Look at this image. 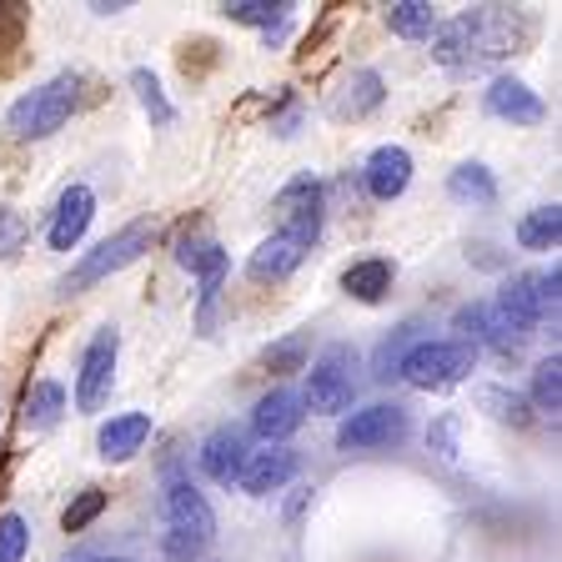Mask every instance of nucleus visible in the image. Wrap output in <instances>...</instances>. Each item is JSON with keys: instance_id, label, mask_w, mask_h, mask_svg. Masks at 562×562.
I'll return each mask as SVG.
<instances>
[{"instance_id": "nucleus-29", "label": "nucleus", "mask_w": 562, "mask_h": 562, "mask_svg": "<svg viewBox=\"0 0 562 562\" xmlns=\"http://www.w3.org/2000/svg\"><path fill=\"white\" fill-rule=\"evenodd\" d=\"M532 402H538V412H552V417H558V407H562V357L558 351L542 357L538 372H532Z\"/></svg>"}, {"instance_id": "nucleus-30", "label": "nucleus", "mask_w": 562, "mask_h": 562, "mask_svg": "<svg viewBox=\"0 0 562 562\" xmlns=\"http://www.w3.org/2000/svg\"><path fill=\"white\" fill-rule=\"evenodd\" d=\"M31 552V522L21 513H0V562H25Z\"/></svg>"}, {"instance_id": "nucleus-17", "label": "nucleus", "mask_w": 562, "mask_h": 562, "mask_svg": "<svg viewBox=\"0 0 562 562\" xmlns=\"http://www.w3.org/2000/svg\"><path fill=\"white\" fill-rule=\"evenodd\" d=\"M146 442H151V412H121V417L101 422V432H95V452L105 462H131Z\"/></svg>"}, {"instance_id": "nucleus-11", "label": "nucleus", "mask_w": 562, "mask_h": 562, "mask_svg": "<svg viewBox=\"0 0 562 562\" xmlns=\"http://www.w3.org/2000/svg\"><path fill=\"white\" fill-rule=\"evenodd\" d=\"M302 422H306V402L296 386H271L267 397L251 407V432L267 447H286V437L302 432Z\"/></svg>"}, {"instance_id": "nucleus-8", "label": "nucleus", "mask_w": 562, "mask_h": 562, "mask_svg": "<svg viewBox=\"0 0 562 562\" xmlns=\"http://www.w3.org/2000/svg\"><path fill=\"white\" fill-rule=\"evenodd\" d=\"M277 222L281 236H292L296 246L312 251L316 236H322V222H327V187L316 176H296L277 191Z\"/></svg>"}, {"instance_id": "nucleus-23", "label": "nucleus", "mask_w": 562, "mask_h": 562, "mask_svg": "<svg viewBox=\"0 0 562 562\" xmlns=\"http://www.w3.org/2000/svg\"><path fill=\"white\" fill-rule=\"evenodd\" d=\"M447 196H452L457 206H492V201H497V176L482 161H462L447 176Z\"/></svg>"}, {"instance_id": "nucleus-3", "label": "nucleus", "mask_w": 562, "mask_h": 562, "mask_svg": "<svg viewBox=\"0 0 562 562\" xmlns=\"http://www.w3.org/2000/svg\"><path fill=\"white\" fill-rule=\"evenodd\" d=\"M161 513H166L161 552L171 562H196L201 552L211 548V538H216V513H211V503L191 487V482L176 477V482H166Z\"/></svg>"}, {"instance_id": "nucleus-31", "label": "nucleus", "mask_w": 562, "mask_h": 562, "mask_svg": "<svg viewBox=\"0 0 562 562\" xmlns=\"http://www.w3.org/2000/svg\"><path fill=\"white\" fill-rule=\"evenodd\" d=\"M101 513H105V492L101 487H86L81 497L60 513V527H66V532H86V527H91Z\"/></svg>"}, {"instance_id": "nucleus-18", "label": "nucleus", "mask_w": 562, "mask_h": 562, "mask_svg": "<svg viewBox=\"0 0 562 562\" xmlns=\"http://www.w3.org/2000/svg\"><path fill=\"white\" fill-rule=\"evenodd\" d=\"M382 95H386L382 76H376V70H367V66H357V70H347V76H341L337 95H331V116L362 121V116H372L376 105H382Z\"/></svg>"}, {"instance_id": "nucleus-25", "label": "nucleus", "mask_w": 562, "mask_h": 562, "mask_svg": "<svg viewBox=\"0 0 562 562\" xmlns=\"http://www.w3.org/2000/svg\"><path fill=\"white\" fill-rule=\"evenodd\" d=\"M562 241V206L552 201V206H532L517 222V246H527V251H552V246Z\"/></svg>"}, {"instance_id": "nucleus-4", "label": "nucleus", "mask_w": 562, "mask_h": 562, "mask_svg": "<svg viewBox=\"0 0 562 562\" xmlns=\"http://www.w3.org/2000/svg\"><path fill=\"white\" fill-rule=\"evenodd\" d=\"M151 241H156V222H131V226H121L116 236L95 241L91 251H86V257L76 261L66 277H60V296H81L86 286H95V281H105V277H116V271L136 267V261L151 251Z\"/></svg>"}, {"instance_id": "nucleus-13", "label": "nucleus", "mask_w": 562, "mask_h": 562, "mask_svg": "<svg viewBox=\"0 0 562 562\" xmlns=\"http://www.w3.org/2000/svg\"><path fill=\"white\" fill-rule=\"evenodd\" d=\"M482 105H487V116L497 121H513V126H538L548 116V105L522 76H497V81L482 91Z\"/></svg>"}, {"instance_id": "nucleus-9", "label": "nucleus", "mask_w": 562, "mask_h": 562, "mask_svg": "<svg viewBox=\"0 0 562 562\" xmlns=\"http://www.w3.org/2000/svg\"><path fill=\"white\" fill-rule=\"evenodd\" d=\"M558 286H562V271L558 261H552L548 271H517V277L503 281V292L492 296V302L503 306V312H513L517 322H527V327H538V322H558Z\"/></svg>"}, {"instance_id": "nucleus-5", "label": "nucleus", "mask_w": 562, "mask_h": 562, "mask_svg": "<svg viewBox=\"0 0 562 562\" xmlns=\"http://www.w3.org/2000/svg\"><path fill=\"white\" fill-rule=\"evenodd\" d=\"M477 372V347L472 341H417L397 362V376L417 392H447Z\"/></svg>"}, {"instance_id": "nucleus-33", "label": "nucleus", "mask_w": 562, "mask_h": 562, "mask_svg": "<svg viewBox=\"0 0 562 562\" xmlns=\"http://www.w3.org/2000/svg\"><path fill=\"white\" fill-rule=\"evenodd\" d=\"M412 331H417V327H412V322H407V327H397V331H392V337L382 341V347H376V367H372V372L382 376V382H386V376H397V362H402V357H407V341H412Z\"/></svg>"}, {"instance_id": "nucleus-6", "label": "nucleus", "mask_w": 562, "mask_h": 562, "mask_svg": "<svg viewBox=\"0 0 562 562\" xmlns=\"http://www.w3.org/2000/svg\"><path fill=\"white\" fill-rule=\"evenodd\" d=\"M362 362H357V351L347 341H331L312 367H306V392L302 402L316 412H327V417H347L351 402H357V386H362Z\"/></svg>"}, {"instance_id": "nucleus-35", "label": "nucleus", "mask_w": 562, "mask_h": 562, "mask_svg": "<svg viewBox=\"0 0 562 562\" xmlns=\"http://www.w3.org/2000/svg\"><path fill=\"white\" fill-rule=\"evenodd\" d=\"M432 442H442V452L457 457V427H452V417H442V422L432 427Z\"/></svg>"}, {"instance_id": "nucleus-24", "label": "nucleus", "mask_w": 562, "mask_h": 562, "mask_svg": "<svg viewBox=\"0 0 562 562\" xmlns=\"http://www.w3.org/2000/svg\"><path fill=\"white\" fill-rule=\"evenodd\" d=\"M222 15L236 21V25H257V31H267V41H271V35L286 31L292 5H286V0H226Z\"/></svg>"}, {"instance_id": "nucleus-14", "label": "nucleus", "mask_w": 562, "mask_h": 562, "mask_svg": "<svg viewBox=\"0 0 562 562\" xmlns=\"http://www.w3.org/2000/svg\"><path fill=\"white\" fill-rule=\"evenodd\" d=\"M292 477H296L292 447H261V452H246V468L236 477V487L251 492V497H271V492H281Z\"/></svg>"}, {"instance_id": "nucleus-22", "label": "nucleus", "mask_w": 562, "mask_h": 562, "mask_svg": "<svg viewBox=\"0 0 562 562\" xmlns=\"http://www.w3.org/2000/svg\"><path fill=\"white\" fill-rule=\"evenodd\" d=\"M60 417H66V386H60V382H35L31 392L21 397L25 432H50Z\"/></svg>"}, {"instance_id": "nucleus-15", "label": "nucleus", "mask_w": 562, "mask_h": 562, "mask_svg": "<svg viewBox=\"0 0 562 562\" xmlns=\"http://www.w3.org/2000/svg\"><path fill=\"white\" fill-rule=\"evenodd\" d=\"M362 181H367V191H372V201H397L402 191L412 187V151L407 146H392V140L376 146L362 166Z\"/></svg>"}, {"instance_id": "nucleus-21", "label": "nucleus", "mask_w": 562, "mask_h": 562, "mask_svg": "<svg viewBox=\"0 0 562 562\" xmlns=\"http://www.w3.org/2000/svg\"><path fill=\"white\" fill-rule=\"evenodd\" d=\"M176 261H181L201 286H206V281H226V267H232V257L222 251V241H211V236H181Z\"/></svg>"}, {"instance_id": "nucleus-10", "label": "nucleus", "mask_w": 562, "mask_h": 562, "mask_svg": "<svg viewBox=\"0 0 562 562\" xmlns=\"http://www.w3.org/2000/svg\"><path fill=\"white\" fill-rule=\"evenodd\" d=\"M116 357H121V337L116 327H101L81 351V367H76V407L81 412H101L111 402V386H116Z\"/></svg>"}, {"instance_id": "nucleus-2", "label": "nucleus", "mask_w": 562, "mask_h": 562, "mask_svg": "<svg viewBox=\"0 0 562 562\" xmlns=\"http://www.w3.org/2000/svg\"><path fill=\"white\" fill-rule=\"evenodd\" d=\"M76 105H81V76H76V70H60L46 86L15 95L11 111H5V131H11L15 140H46L76 116Z\"/></svg>"}, {"instance_id": "nucleus-19", "label": "nucleus", "mask_w": 562, "mask_h": 562, "mask_svg": "<svg viewBox=\"0 0 562 562\" xmlns=\"http://www.w3.org/2000/svg\"><path fill=\"white\" fill-rule=\"evenodd\" d=\"M306 261V246H296L292 236H267V241L251 251V261H246V277L251 281H286L296 267Z\"/></svg>"}, {"instance_id": "nucleus-27", "label": "nucleus", "mask_w": 562, "mask_h": 562, "mask_svg": "<svg viewBox=\"0 0 562 562\" xmlns=\"http://www.w3.org/2000/svg\"><path fill=\"white\" fill-rule=\"evenodd\" d=\"M477 407L487 412L492 422H507V427H527V422H532L527 397H517L513 386H477Z\"/></svg>"}, {"instance_id": "nucleus-26", "label": "nucleus", "mask_w": 562, "mask_h": 562, "mask_svg": "<svg viewBox=\"0 0 562 562\" xmlns=\"http://www.w3.org/2000/svg\"><path fill=\"white\" fill-rule=\"evenodd\" d=\"M386 25H392V35H402V41H422V35L437 31V11L427 0H392V5H386Z\"/></svg>"}, {"instance_id": "nucleus-28", "label": "nucleus", "mask_w": 562, "mask_h": 562, "mask_svg": "<svg viewBox=\"0 0 562 562\" xmlns=\"http://www.w3.org/2000/svg\"><path fill=\"white\" fill-rule=\"evenodd\" d=\"M131 91H136L140 111L151 116V126H171V121H176V105L166 101L161 81H156V70H146V66H136V70H131Z\"/></svg>"}, {"instance_id": "nucleus-20", "label": "nucleus", "mask_w": 562, "mask_h": 562, "mask_svg": "<svg viewBox=\"0 0 562 562\" xmlns=\"http://www.w3.org/2000/svg\"><path fill=\"white\" fill-rule=\"evenodd\" d=\"M392 277H397V267L386 257H362V261H351L347 271H341V292L357 296V302L376 306L386 292H392Z\"/></svg>"}, {"instance_id": "nucleus-12", "label": "nucleus", "mask_w": 562, "mask_h": 562, "mask_svg": "<svg viewBox=\"0 0 562 562\" xmlns=\"http://www.w3.org/2000/svg\"><path fill=\"white\" fill-rule=\"evenodd\" d=\"M91 222H95V191L76 181V187L60 191L56 211H50V226H46L50 251H76V246H81V236L91 232Z\"/></svg>"}, {"instance_id": "nucleus-7", "label": "nucleus", "mask_w": 562, "mask_h": 562, "mask_svg": "<svg viewBox=\"0 0 562 562\" xmlns=\"http://www.w3.org/2000/svg\"><path fill=\"white\" fill-rule=\"evenodd\" d=\"M407 432H412V417L402 402H372V407L341 417L337 447L341 452H382V447H397Z\"/></svg>"}, {"instance_id": "nucleus-34", "label": "nucleus", "mask_w": 562, "mask_h": 562, "mask_svg": "<svg viewBox=\"0 0 562 562\" xmlns=\"http://www.w3.org/2000/svg\"><path fill=\"white\" fill-rule=\"evenodd\" d=\"M25 246V216L11 206H0V257H15Z\"/></svg>"}, {"instance_id": "nucleus-32", "label": "nucleus", "mask_w": 562, "mask_h": 562, "mask_svg": "<svg viewBox=\"0 0 562 562\" xmlns=\"http://www.w3.org/2000/svg\"><path fill=\"white\" fill-rule=\"evenodd\" d=\"M267 367L271 372H306V331H292L286 341L267 347Z\"/></svg>"}, {"instance_id": "nucleus-36", "label": "nucleus", "mask_w": 562, "mask_h": 562, "mask_svg": "<svg viewBox=\"0 0 562 562\" xmlns=\"http://www.w3.org/2000/svg\"><path fill=\"white\" fill-rule=\"evenodd\" d=\"M81 562H136V558H81Z\"/></svg>"}, {"instance_id": "nucleus-16", "label": "nucleus", "mask_w": 562, "mask_h": 562, "mask_svg": "<svg viewBox=\"0 0 562 562\" xmlns=\"http://www.w3.org/2000/svg\"><path fill=\"white\" fill-rule=\"evenodd\" d=\"M196 462H201V472H206L211 482L232 487V482L241 477V468H246V432L241 427H216V432L201 442Z\"/></svg>"}, {"instance_id": "nucleus-1", "label": "nucleus", "mask_w": 562, "mask_h": 562, "mask_svg": "<svg viewBox=\"0 0 562 562\" xmlns=\"http://www.w3.org/2000/svg\"><path fill=\"white\" fill-rule=\"evenodd\" d=\"M437 41H432V60L437 66H487V60H503L517 50V41L527 35L522 15L507 11V5H472V11L452 15V21H437Z\"/></svg>"}]
</instances>
